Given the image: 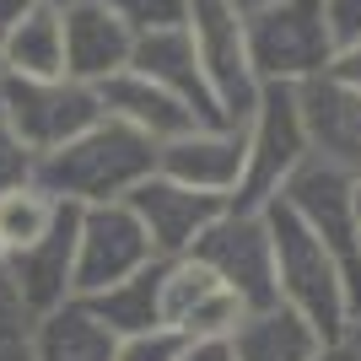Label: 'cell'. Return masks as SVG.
<instances>
[{"label": "cell", "mask_w": 361, "mask_h": 361, "mask_svg": "<svg viewBox=\"0 0 361 361\" xmlns=\"http://www.w3.org/2000/svg\"><path fill=\"white\" fill-rule=\"evenodd\" d=\"M243 318V302L232 297L216 270H205L195 254L162 270V297H157V324L183 340H226Z\"/></svg>", "instance_id": "obj_10"}, {"label": "cell", "mask_w": 361, "mask_h": 361, "mask_svg": "<svg viewBox=\"0 0 361 361\" xmlns=\"http://www.w3.org/2000/svg\"><path fill=\"white\" fill-rule=\"evenodd\" d=\"M226 345H232V361H313L324 350V340L291 313L286 302H275V307L243 313L238 329L226 334Z\"/></svg>", "instance_id": "obj_19"}, {"label": "cell", "mask_w": 361, "mask_h": 361, "mask_svg": "<svg viewBox=\"0 0 361 361\" xmlns=\"http://www.w3.org/2000/svg\"><path fill=\"white\" fill-rule=\"evenodd\" d=\"M27 0H0V44H6V27L16 22V11H22Z\"/></svg>", "instance_id": "obj_32"}, {"label": "cell", "mask_w": 361, "mask_h": 361, "mask_svg": "<svg viewBox=\"0 0 361 361\" xmlns=\"http://www.w3.org/2000/svg\"><path fill=\"white\" fill-rule=\"evenodd\" d=\"M334 345H340V356H345V361H361V313L345 324V334H340Z\"/></svg>", "instance_id": "obj_30"}, {"label": "cell", "mask_w": 361, "mask_h": 361, "mask_svg": "<svg viewBox=\"0 0 361 361\" xmlns=\"http://www.w3.org/2000/svg\"><path fill=\"white\" fill-rule=\"evenodd\" d=\"M97 108H103L108 119L140 130L151 146H162V140H178V135H189V130H200V119L178 103V97H167L162 87H151L146 75H135V71L108 75L103 87H97Z\"/></svg>", "instance_id": "obj_17"}, {"label": "cell", "mask_w": 361, "mask_h": 361, "mask_svg": "<svg viewBox=\"0 0 361 361\" xmlns=\"http://www.w3.org/2000/svg\"><path fill=\"white\" fill-rule=\"evenodd\" d=\"M124 205H130V216L140 221V232H146V243H151V254H162V259H167V254H183V248H195V238L226 211L221 195L183 189V183L162 178V173L140 178L135 189L124 195Z\"/></svg>", "instance_id": "obj_11"}, {"label": "cell", "mask_w": 361, "mask_h": 361, "mask_svg": "<svg viewBox=\"0 0 361 361\" xmlns=\"http://www.w3.org/2000/svg\"><path fill=\"white\" fill-rule=\"evenodd\" d=\"M281 200L302 216V226L324 243V254L334 259L340 270V286H345V307L350 318L361 313V216H356V178L340 173V167L318 162V157H302L291 167V178L281 183Z\"/></svg>", "instance_id": "obj_4"}, {"label": "cell", "mask_w": 361, "mask_h": 361, "mask_svg": "<svg viewBox=\"0 0 361 361\" xmlns=\"http://www.w3.org/2000/svg\"><path fill=\"white\" fill-rule=\"evenodd\" d=\"M189 44H195L200 75L211 87L221 124L243 130L259 103V75L248 60V38H243V11L232 0H189Z\"/></svg>", "instance_id": "obj_6"}, {"label": "cell", "mask_w": 361, "mask_h": 361, "mask_svg": "<svg viewBox=\"0 0 361 361\" xmlns=\"http://www.w3.org/2000/svg\"><path fill=\"white\" fill-rule=\"evenodd\" d=\"M183 345H189L183 334H173V329H151V334H130L114 361H178Z\"/></svg>", "instance_id": "obj_24"}, {"label": "cell", "mask_w": 361, "mask_h": 361, "mask_svg": "<svg viewBox=\"0 0 361 361\" xmlns=\"http://www.w3.org/2000/svg\"><path fill=\"white\" fill-rule=\"evenodd\" d=\"M60 44H65V75L81 87H103L108 75L130 71L135 32L97 0H65L60 6Z\"/></svg>", "instance_id": "obj_13"}, {"label": "cell", "mask_w": 361, "mask_h": 361, "mask_svg": "<svg viewBox=\"0 0 361 361\" xmlns=\"http://www.w3.org/2000/svg\"><path fill=\"white\" fill-rule=\"evenodd\" d=\"M0 259H6V248H0Z\"/></svg>", "instance_id": "obj_37"}, {"label": "cell", "mask_w": 361, "mask_h": 361, "mask_svg": "<svg viewBox=\"0 0 361 361\" xmlns=\"http://www.w3.org/2000/svg\"><path fill=\"white\" fill-rule=\"evenodd\" d=\"M0 361H32V345L27 340H6V345H0Z\"/></svg>", "instance_id": "obj_31"}, {"label": "cell", "mask_w": 361, "mask_h": 361, "mask_svg": "<svg viewBox=\"0 0 361 361\" xmlns=\"http://www.w3.org/2000/svg\"><path fill=\"white\" fill-rule=\"evenodd\" d=\"M114 356H119V340L81 302H60L44 318L38 345H32V361H114Z\"/></svg>", "instance_id": "obj_21"}, {"label": "cell", "mask_w": 361, "mask_h": 361, "mask_svg": "<svg viewBox=\"0 0 361 361\" xmlns=\"http://www.w3.org/2000/svg\"><path fill=\"white\" fill-rule=\"evenodd\" d=\"M178 361H232V345L226 340H189Z\"/></svg>", "instance_id": "obj_29"}, {"label": "cell", "mask_w": 361, "mask_h": 361, "mask_svg": "<svg viewBox=\"0 0 361 361\" xmlns=\"http://www.w3.org/2000/svg\"><path fill=\"white\" fill-rule=\"evenodd\" d=\"M0 75H27V81H54L65 75V44H60V6L27 0L0 44Z\"/></svg>", "instance_id": "obj_18"}, {"label": "cell", "mask_w": 361, "mask_h": 361, "mask_svg": "<svg viewBox=\"0 0 361 361\" xmlns=\"http://www.w3.org/2000/svg\"><path fill=\"white\" fill-rule=\"evenodd\" d=\"M232 6H238V11H248V6H270V0H232Z\"/></svg>", "instance_id": "obj_34"}, {"label": "cell", "mask_w": 361, "mask_h": 361, "mask_svg": "<svg viewBox=\"0 0 361 361\" xmlns=\"http://www.w3.org/2000/svg\"><path fill=\"white\" fill-rule=\"evenodd\" d=\"M130 71L146 75L151 87H162L167 97H178L200 124H221V108H216L205 75H200L195 44H189V27H167V32H140L135 49H130Z\"/></svg>", "instance_id": "obj_16"}, {"label": "cell", "mask_w": 361, "mask_h": 361, "mask_svg": "<svg viewBox=\"0 0 361 361\" xmlns=\"http://www.w3.org/2000/svg\"><path fill=\"white\" fill-rule=\"evenodd\" d=\"M195 259L205 270H216L232 286V297L243 302V313H259V307H275V264H270V238H264V221L243 211H221L205 232L195 238Z\"/></svg>", "instance_id": "obj_8"}, {"label": "cell", "mask_w": 361, "mask_h": 361, "mask_svg": "<svg viewBox=\"0 0 361 361\" xmlns=\"http://www.w3.org/2000/svg\"><path fill=\"white\" fill-rule=\"evenodd\" d=\"M318 6H324V22L334 32V49L361 38V0H318Z\"/></svg>", "instance_id": "obj_26"}, {"label": "cell", "mask_w": 361, "mask_h": 361, "mask_svg": "<svg viewBox=\"0 0 361 361\" xmlns=\"http://www.w3.org/2000/svg\"><path fill=\"white\" fill-rule=\"evenodd\" d=\"M243 38L254 60L259 87H302L329 71L334 32L318 0H270L243 11Z\"/></svg>", "instance_id": "obj_3"}, {"label": "cell", "mask_w": 361, "mask_h": 361, "mask_svg": "<svg viewBox=\"0 0 361 361\" xmlns=\"http://www.w3.org/2000/svg\"><path fill=\"white\" fill-rule=\"evenodd\" d=\"M356 216H361V178H356Z\"/></svg>", "instance_id": "obj_35"}, {"label": "cell", "mask_w": 361, "mask_h": 361, "mask_svg": "<svg viewBox=\"0 0 361 361\" xmlns=\"http://www.w3.org/2000/svg\"><path fill=\"white\" fill-rule=\"evenodd\" d=\"M22 302H16V291H11V281H6V270H0V345L6 340H22Z\"/></svg>", "instance_id": "obj_28"}, {"label": "cell", "mask_w": 361, "mask_h": 361, "mask_svg": "<svg viewBox=\"0 0 361 361\" xmlns=\"http://www.w3.org/2000/svg\"><path fill=\"white\" fill-rule=\"evenodd\" d=\"M32 167H38V157H32L22 140L0 124V195H11V189H27L32 183Z\"/></svg>", "instance_id": "obj_25"}, {"label": "cell", "mask_w": 361, "mask_h": 361, "mask_svg": "<svg viewBox=\"0 0 361 361\" xmlns=\"http://www.w3.org/2000/svg\"><path fill=\"white\" fill-rule=\"evenodd\" d=\"M151 264V243L140 221L130 216L124 200L114 205H81V226H75V264H71V291L92 297V291L114 286L124 275H135Z\"/></svg>", "instance_id": "obj_9"}, {"label": "cell", "mask_w": 361, "mask_h": 361, "mask_svg": "<svg viewBox=\"0 0 361 361\" xmlns=\"http://www.w3.org/2000/svg\"><path fill=\"white\" fill-rule=\"evenodd\" d=\"M313 361H345V356H340V345H334V350H318Z\"/></svg>", "instance_id": "obj_33"}, {"label": "cell", "mask_w": 361, "mask_h": 361, "mask_svg": "<svg viewBox=\"0 0 361 361\" xmlns=\"http://www.w3.org/2000/svg\"><path fill=\"white\" fill-rule=\"evenodd\" d=\"M103 119L97 92L54 75V81H27V75H0V124L11 130L32 157L60 151L65 140H75L81 130Z\"/></svg>", "instance_id": "obj_7"}, {"label": "cell", "mask_w": 361, "mask_h": 361, "mask_svg": "<svg viewBox=\"0 0 361 361\" xmlns=\"http://www.w3.org/2000/svg\"><path fill=\"white\" fill-rule=\"evenodd\" d=\"M54 211H60V200H49L44 189H11V195H0V248H32V243L44 238L49 226H54Z\"/></svg>", "instance_id": "obj_22"}, {"label": "cell", "mask_w": 361, "mask_h": 361, "mask_svg": "<svg viewBox=\"0 0 361 361\" xmlns=\"http://www.w3.org/2000/svg\"><path fill=\"white\" fill-rule=\"evenodd\" d=\"M291 92H297V119H302L307 157L361 178V92L340 87L329 75H313V81H302Z\"/></svg>", "instance_id": "obj_12"}, {"label": "cell", "mask_w": 361, "mask_h": 361, "mask_svg": "<svg viewBox=\"0 0 361 361\" xmlns=\"http://www.w3.org/2000/svg\"><path fill=\"white\" fill-rule=\"evenodd\" d=\"M119 16L124 27L135 32H167V27H183L189 22V0H97Z\"/></svg>", "instance_id": "obj_23"}, {"label": "cell", "mask_w": 361, "mask_h": 361, "mask_svg": "<svg viewBox=\"0 0 361 361\" xmlns=\"http://www.w3.org/2000/svg\"><path fill=\"white\" fill-rule=\"evenodd\" d=\"M162 270L167 259H151V264H140L135 275H124V281H114V286L92 291V297H81V307H87L97 324H103L114 340H130V334H151L162 329L157 324V297H162Z\"/></svg>", "instance_id": "obj_20"}, {"label": "cell", "mask_w": 361, "mask_h": 361, "mask_svg": "<svg viewBox=\"0 0 361 361\" xmlns=\"http://www.w3.org/2000/svg\"><path fill=\"white\" fill-rule=\"evenodd\" d=\"M44 6H65V0H44Z\"/></svg>", "instance_id": "obj_36"}, {"label": "cell", "mask_w": 361, "mask_h": 361, "mask_svg": "<svg viewBox=\"0 0 361 361\" xmlns=\"http://www.w3.org/2000/svg\"><path fill=\"white\" fill-rule=\"evenodd\" d=\"M264 238H270V264H275V297H286V307L307 324V329L334 345L350 324V307H345V286H340V270L334 259L324 254V243L302 226V216L291 211L286 200L275 195L264 211Z\"/></svg>", "instance_id": "obj_2"}, {"label": "cell", "mask_w": 361, "mask_h": 361, "mask_svg": "<svg viewBox=\"0 0 361 361\" xmlns=\"http://www.w3.org/2000/svg\"><path fill=\"white\" fill-rule=\"evenodd\" d=\"M302 157H307V140H302V119H297V92L259 87V103L243 124V178L226 200V211H243V216L264 211Z\"/></svg>", "instance_id": "obj_5"}, {"label": "cell", "mask_w": 361, "mask_h": 361, "mask_svg": "<svg viewBox=\"0 0 361 361\" xmlns=\"http://www.w3.org/2000/svg\"><path fill=\"white\" fill-rule=\"evenodd\" d=\"M329 81H340V87H350V92H361V38H350V44H340L334 49V60H329Z\"/></svg>", "instance_id": "obj_27"}, {"label": "cell", "mask_w": 361, "mask_h": 361, "mask_svg": "<svg viewBox=\"0 0 361 361\" xmlns=\"http://www.w3.org/2000/svg\"><path fill=\"white\" fill-rule=\"evenodd\" d=\"M157 173L183 189H200V195H221L232 200L243 178V130L232 124H200L178 140H162L157 146Z\"/></svg>", "instance_id": "obj_14"}, {"label": "cell", "mask_w": 361, "mask_h": 361, "mask_svg": "<svg viewBox=\"0 0 361 361\" xmlns=\"http://www.w3.org/2000/svg\"><path fill=\"white\" fill-rule=\"evenodd\" d=\"M151 173H157V146L140 130L103 114L60 151L38 157L32 189H44L49 200H65V205H114Z\"/></svg>", "instance_id": "obj_1"}, {"label": "cell", "mask_w": 361, "mask_h": 361, "mask_svg": "<svg viewBox=\"0 0 361 361\" xmlns=\"http://www.w3.org/2000/svg\"><path fill=\"white\" fill-rule=\"evenodd\" d=\"M75 226H81V205H65L54 211V226L32 248H16L11 264H6V281H11L16 302L32 307V313H54L71 291V264H75Z\"/></svg>", "instance_id": "obj_15"}]
</instances>
